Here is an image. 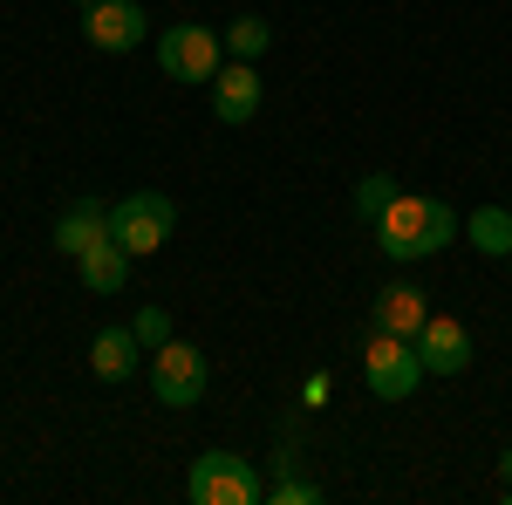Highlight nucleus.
Listing matches in <instances>:
<instances>
[{"mask_svg": "<svg viewBox=\"0 0 512 505\" xmlns=\"http://www.w3.org/2000/svg\"><path fill=\"white\" fill-rule=\"evenodd\" d=\"M458 239V212L444 198H417V192H396L376 219V246L390 260H431Z\"/></svg>", "mask_w": 512, "mask_h": 505, "instance_id": "f257e3e1", "label": "nucleus"}, {"mask_svg": "<svg viewBox=\"0 0 512 505\" xmlns=\"http://www.w3.org/2000/svg\"><path fill=\"white\" fill-rule=\"evenodd\" d=\"M171 226H178V205L164 192H130L110 205V239H117L130 260H144V253H158L164 239H171Z\"/></svg>", "mask_w": 512, "mask_h": 505, "instance_id": "f03ea898", "label": "nucleus"}, {"mask_svg": "<svg viewBox=\"0 0 512 505\" xmlns=\"http://www.w3.org/2000/svg\"><path fill=\"white\" fill-rule=\"evenodd\" d=\"M362 376L383 403H410V389L424 383V355L417 342H403L390 328H369V349H362Z\"/></svg>", "mask_w": 512, "mask_h": 505, "instance_id": "7ed1b4c3", "label": "nucleus"}, {"mask_svg": "<svg viewBox=\"0 0 512 505\" xmlns=\"http://www.w3.org/2000/svg\"><path fill=\"white\" fill-rule=\"evenodd\" d=\"M219 48H226V35H212V28H198V21H178V28L158 35V69L171 82H212L226 69Z\"/></svg>", "mask_w": 512, "mask_h": 505, "instance_id": "20e7f679", "label": "nucleus"}, {"mask_svg": "<svg viewBox=\"0 0 512 505\" xmlns=\"http://www.w3.org/2000/svg\"><path fill=\"white\" fill-rule=\"evenodd\" d=\"M185 499L192 505H253V499H267V492H260V478H253L246 458L205 451V458L192 465V478H185Z\"/></svg>", "mask_w": 512, "mask_h": 505, "instance_id": "39448f33", "label": "nucleus"}, {"mask_svg": "<svg viewBox=\"0 0 512 505\" xmlns=\"http://www.w3.org/2000/svg\"><path fill=\"white\" fill-rule=\"evenodd\" d=\"M151 389H158L164 410H192L198 396H205V349H192L185 335H171L151 362Z\"/></svg>", "mask_w": 512, "mask_h": 505, "instance_id": "423d86ee", "label": "nucleus"}, {"mask_svg": "<svg viewBox=\"0 0 512 505\" xmlns=\"http://www.w3.org/2000/svg\"><path fill=\"white\" fill-rule=\"evenodd\" d=\"M82 41L103 48V55H130V48L144 41V7H137V0H96V7L82 14Z\"/></svg>", "mask_w": 512, "mask_h": 505, "instance_id": "0eeeda50", "label": "nucleus"}, {"mask_svg": "<svg viewBox=\"0 0 512 505\" xmlns=\"http://www.w3.org/2000/svg\"><path fill=\"white\" fill-rule=\"evenodd\" d=\"M424 321H431V294L424 287H410V280H396L376 294V308H369V328H390L403 342H417L424 335Z\"/></svg>", "mask_w": 512, "mask_h": 505, "instance_id": "6e6552de", "label": "nucleus"}, {"mask_svg": "<svg viewBox=\"0 0 512 505\" xmlns=\"http://www.w3.org/2000/svg\"><path fill=\"white\" fill-rule=\"evenodd\" d=\"M417 355H424V376H458V369H472V335L451 314H431L417 335Z\"/></svg>", "mask_w": 512, "mask_h": 505, "instance_id": "1a4fd4ad", "label": "nucleus"}, {"mask_svg": "<svg viewBox=\"0 0 512 505\" xmlns=\"http://www.w3.org/2000/svg\"><path fill=\"white\" fill-rule=\"evenodd\" d=\"M260 110V76H253V62H226L219 76H212V117L219 123H253Z\"/></svg>", "mask_w": 512, "mask_h": 505, "instance_id": "9d476101", "label": "nucleus"}, {"mask_svg": "<svg viewBox=\"0 0 512 505\" xmlns=\"http://www.w3.org/2000/svg\"><path fill=\"white\" fill-rule=\"evenodd\" d=\"M96 239H110V205H103V198H76V205L55 219V253L76 260V253L96 246Z\"/></svg>", "mask_w": 512, "mask_h": 505, "instance_id": "9b49d317", "label": "nucleus"}, {"mask_svg": "<svg viewBox=\"0 0 512 505\" xmlns=\"http://www.w3.org/2000/svg\"><path fill=\"white\" fill-rule=\"evenodd\" d=\"M76 273L89 294H117L123 280H130V253H123L117 239H96L89 253H76Z\"/></svg>", "mask_w": 512, "mask_h": 505, "instance_id": "f8f14e48", "label": "nucleus"}, {"mask_svg": "<svg viewBox=\"0 0 512 505\" xmlns=\"http://www.w3.org/2000/svg\"><path fill=\"white\" fill-rule=\"evenodd\" d=\"M137 349H144L137 328H103V335L89 342V369H96L103 383H123V376L137 369Z\"/></svg>", "mask_w": 512, "mask_h": 505, "instance_id": "ddd939ff", "label": "nucleus"}, {"mask_svg": "<svg viewBox=\"0 0 512 505\" xmlns=\"http://www.w3.org/2000/svg\"><path fill=\"white\" fill-rule=\"evenodd\" d=\"M465 239H472L478 253L506 260V253H512V205H478L472 219H465Z\"/></svg>", "mask_w": 512, "mask_h": 505, "instance_id": "4468645a", "label": "nucleus"}, {"mask_svg": "<svg viewBox=\"0 0 512 505\" xmlns=\"http://www.w3.org/2000/svg\"><path fill=\"white\" fill-rule=\"evenodd\" d=\"M226 48H233L239 62H260V55H267V48H274V28H267V21H260V14H239L233 28H226Z\"/></svg>", "mask_w": 512, "mask_h": 505, "instance_id": "2eb2a0df", "label": "nucleus"}, {"mask_svg": "<svg viewBox=\"0 0 512 505\" xmlns=\"http://www.w3.org/2000/svg\"><path fill=\"white\" fill-rule=\"evenodd\" d=\"M396 198V178L390 171H369V178H362V185H355V212H362V219H369V226H376V219H383V205H390Z\"/></svg>", "mask_w": 512, "mask_h": 505, "instance_id": "dca6fc26", "label": "nucleus"}, {"mask_svg": "<svg viewBox=\"0 0 512 505\" xmlns=\"http://www.w3.org/2000/svg\"><path fill=\"white\" fill-rule=\"evenodd\" d=\"M130 328H137V342H144V349H164V342H171V314H164V308H137Z\"/></svg>", "mask_w": 512, "mask_h": 505, "instance_id": "f3484780", "label": "nucleus"}, {"mask_svg": "<svg viewBox=\"0 0 512 505\" xmlns=\"http://www.w3.org/2000/svg\"><path fill=\"white\" fill-rule=\"evenodd\" d=\"M267 499H274V505H315V499H321V485H308V478H280Z\"/></svg>", "mask_w": 512, "mask_h": 505, "instance_id": "a211bd4d", "label": "nucleus"}, {"mask_svg": "<svg viewBox=\"0 0 512 505\" xmlns=\"http://www.w3.org/2000/svg\"><path fill=\"white\" fill-rule=\"evenodd\" d=\"M499 492H506V499H512V451H506V458H499Z\"/></svg>", "mask_w": 512, "mask_h": 505, "instance_id": "6ab92c4d", "label": "nucleus"}, {"mask_svg": "<svg viewBox=\"0 0 512 505\" xmlns=\"http://www.w3.org/2000/svg\"><path fill=\"white\" fill-rule=\"evenodd\" d=\"M506 260H512V253H506Z\"/></svg>", "mask_w": 512, "mask_h": 505, "instance_id": "aec40b11", "label": "nucleus"}]
</instances>
